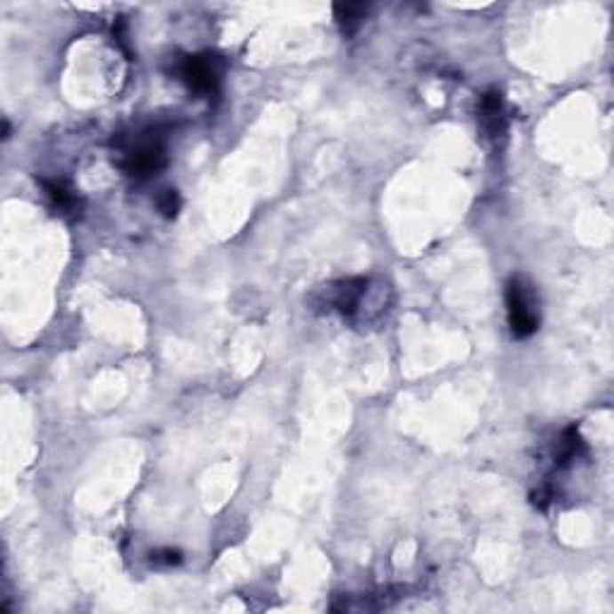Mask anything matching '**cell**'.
Listing matches in <instances>:
<instances>
[{"instance_id": "obj_4", "label": "cell", "mask_w": 614, "mask_h": 614, "mask_svg": "<svg viewBox=\"0 0 614 614\" xmlns=\"http://www.w3.org/2000/svg\"><path fill=\"white\" fill-rule=\"evenodd\" d=\"M334 12L343 32L353 34L360 27V22L365 20L367 5H360V3H346L343 5V3H339V5H334Z\"/></svg>"}, {"instance_id": "obj_6", "label": "cell", "mask_w": 614, "mask_h": 614, "mask_svg": "<svg viewBox=\"0 0 614 614\" xmlns=\"http://www.w3.org/2000/svg\"><path fill=\"white\" fill-rule=\"evenodd\" d=\"M159 209L161 214L168 216V219H173V216L178 214V209H180V197H178L176 190H166L163 195L159 197Z\"/></svg>"}, {"instance_id": "obj_5", "label": "cell", "mask_w": 614, "mask_h": 614, "mask_svg": "<svg viewBox=\"0 0 614 614\" xmlns=\"http://www.w3.org/2000/svg\"><path fill=\"white\" fill-rule=\"evenodd\" d=\"M44 187H46L48 197L53 200V204L60 209H68L75 202V197H72L70 190H65V185L60 183H44Z\"/></svg>"}, {"instance_id": "obj_3", "label": "cell", "mask_w": 614, "mask_h": 614, "mask_svg": "<svg viewBox=\"0 0 614 614\" xmlns=\"http://www.w3.org/2000/svg\"><path fill=\"white\" fill-rule=\"evenodd\" d=\"M506 305H509V324L516 339H526L538 329V315L530 307L523 281L514 279L506 288Z\"/></svg>"}, {"instance_id": "obj_2", "label": "cell", "mask_w": 614, "mask_h": 614, "mask_svg": "<svg viewBox=\"0 0 614 614\" xmlns=\"http://www.w3.org/2000/svg\"><path fill=\"white\" fill-rule=\"evenodd\" d=\"M178 75L195 94H211L219 87V68L214 58L209 56L183 58L178 65Z\"/></svg>"}, {"instance_id": "obj_1", "label": "cell", "mask_w": 614, "mask_h": 614, "mask_svg": "<svg viewBox=\"0 0 614 614\" xmlns=\"http://www.w3.org/2000/svg\"><path fill=\"white\" fill-rule=\"evenodd\" d=\"M166 166V149L159 140H140L137 147L125 152V161H123V168L128 171L130 176L147 178L159 173L161 168Z\"/></svg>"}]
</instances>
